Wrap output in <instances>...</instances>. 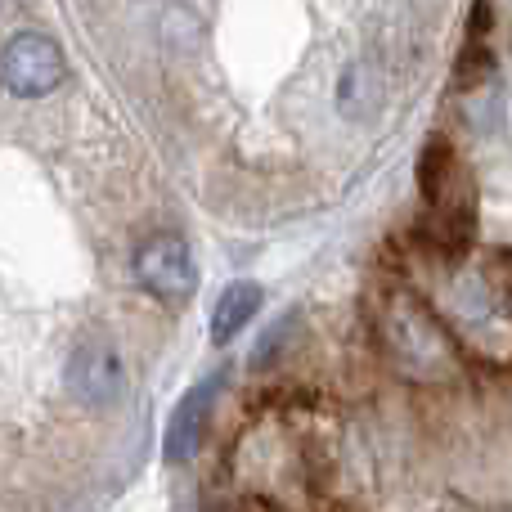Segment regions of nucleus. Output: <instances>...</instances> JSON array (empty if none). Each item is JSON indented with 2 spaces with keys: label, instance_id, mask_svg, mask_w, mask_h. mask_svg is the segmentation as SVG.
Here are the masks:
<instances>
[{
  "label": "nucleus",
  "instance_id": "nucleus-1",
  "mask_svg": "<svg viewBox=\"0 0 512 512\" xmlns=\"http://www.w3.org/2000/svg\"><path fill=\"white\" fill-rule=\"evenodd\" d=\"M63 81L59 41L41 32H18L0 45V86L14 99H41Z\"/></svg>",
  "mask_w": 512,
  "mask_h": 512
},
{
  "label": "nucleus",
  "instance_id": "nucleus-2",
  "mask_svg": "<svg viewBox=\"0 0 512 512\" xmlns=\"http://www.w3.org/2000/svg\"><path fill=\"white\" fill-rule=\"evenodd\" d=\"M68 391L81 400V405H117L126 391V360L122 351H117L113 342H104V337H90V342H81L77 351H72L68 360Z\"/></svg>",
  "mask_w": 512,
  "mask_h": 512
},
{
  "label": "nucleus",
  "instance_id": "nucleus-3",
  "mask_svg": "<svg viewBox=\"0 0 512 512\" xmlns=\"http://www.w3.org/2000/svg\"><path fill=\"white\" fill-rule=\"evenodd\" d=\"M135 279L158 297H189L198 283L194 252L180 234H153L135 248Z\"/></svg>",
  "mask_w": 512,
  "mask_h": 512
},
{
  "label": "nucleus",
  "instance_id": "nucleus-4",
  "mask_svg": "<svg viewBox=\"0 0 512 512\" xmlns=\"http://www.w3.org/2000/svg\"><path fill=\"white\" fill-rule=\"evenodd\" d=\"M212 400H216V378H207L176 405V414H171V423H167V436H162L167 463H189L198 454L203 432H207V414H212Z\"/></svg>",
  "mask_w": 512,
  "mask_h": 512
},
{
  "label": "nucleus",
  "instance_id": "nucleus-5",
  "mask_svg": "<svg viewBox=\"0 0 512 512\" xmlns=\"http://www.w3.org/2000/svg\"><path fill=\"white\" fill-rule=\"evenodd\" d=\"M256 310H261V288L256 283H230L212 310V342H230Z\"/></svg>",
  "mask_w": 512,
  "mask_h": 512
},
{
  "label": "nucleus",
  "instance_id": "nucleus-6",
  "mask_svg": "<svg viewBox=\"0 0 512 512\" xmlns=\"http://www.w3.org/2000/svg\"><path fill=\"white\" fill-rule=\"evenodd\" d=\"M504 265H508V279H504V292H508V306H512V256H504Z\"/></svg>",
  "mask_w": 512,
  "mask_h": 512
}]
</instances>
